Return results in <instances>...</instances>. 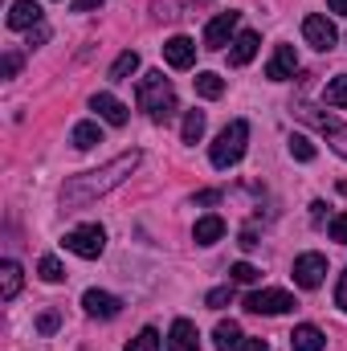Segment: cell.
<instances>
[{
	"label": "cell",
	"instance_id": "1",
	"mask_svg": "<svg viewBox=\"0 0 347 351\" xmlns=\"http://www.w3.org/2000/svg\"><path fill=\"white\" fill-rule=\"evenodd\" d=\"M139 168V152H127V156H115L110 164L94 168V172H82V176H70L66 188H62V208L66 213H78V208H90L98 196L115 192L127 176Z\"/></svg>",
	"mask_w": 347,
	"mask_h": 351
},
{
	"label": "cell",
	"instance_id": "2",
	"mask_svg": "<svg viewBox=\"0 0 347 351\" xmlns=\"http://www.w3.org/2000/svg\"><path fill=\"white\" fill-rule=\"evenodd\" d=\"M135 98H139V110H147V119H156V123H168V119H172L176 90H172V82H168L160 70H152V74H143V78H139Z\"/></svg>",
	"mask_w": 347,
	"mask_h": 351
},
{
	"label": "cell",
	"instance_id": "3",
	"mask_svg": "<svg viewBox=\"0 0 347 351\" xmlns=\"http://www.w3.org/2000/svg\"><path fill=\"white\" fill-rule=\"evenodd\" d=\"M246 143H250V123L246 119H233L221 135H217V143L208 147V160H213V168H233V164H241V156H246Z\"/></svg>",
	"mask_w": 347,
	"mask_h": 351
},
{
	"label": "cell",
	"instance_id": "4",
	"mask_svg": "<svg viewBox=\"0 0 347 351\" xmlns=\"http://www.w3.org/2000/svg\"><path fill=\"white\" fill-rule=\"evenodd\" d=\"M62 245H66L70 254L94 262V258L106 250V229H102V225H78V229H70V233L62 237Z\"/></svg>",
	"mask_w": 347,
	"mask_h": 351
},
{
	"label": "cell",
	"instance_id": "5",
	"mask_svg": "<svg viewBox=\"0 0 347 351\" xmlns=\"http://www.w3.org/2000/svg\"><path fill=\"white\" fill-rule=\"evenodd\" d=\"M298 114H302L311 127H319V131L327 135V143H331V147L347 160V127L339 123V119H331V114H323V110H315V106H307V102L298 106Z\"/></svg>",
	"mask_w": 347,
	"mask_h": 351
},
{
	"label": "cell",
	"instance_id": "6",
	"mask_svg": "<svg viewBox=\"0 0 347 351\" xmlns=\"http://www.w3.org/2000/svg\"><path fill=\"white\" fill-rule=\"evenodd\" d=\"M237 25H241V12H217L208 25H204V49H225L237 41Z\"/></svg>",
	"mask_w": 347,
	"mask_h": 351
},
{
	"label": "cell",
	"instance_id": "7",
	"mask_svg": "<svg viewBox=\"0 0 347 351\" xmlns=\"http://www.w3.org/2000/svg\"><path fill=\"white\" fill-rule=\"evenodd\" d=\"M246 311H254V315H286V311H294V298L286 290H254L246 298Z\"/></svg>",
	"mask_w": 347,
	"mask_h": 351
},
{
	"label": "cell",
	"instance_id": "8",
	"mask_svg": "<svg viewBox=\"0 0 347 351\" xmlns=\"http://www.w3.org/2000/svg\"><path fill=\"white\" fill-rule=\"evenodd\" d=\"M323 278H327V258H323V254H302V258H294V282H298L302 290L323 286Z\"/></svg>",
	"mask_w": 347,
	"mask_h": 351
},
{
	"label": "cell",
	"instance_id": "9",
	"mask_svg": "<svg viewBox=\"0 0 347 351\" xmlns=\"http://www.w3.org/2000/svg\"><path fill=\"white\" fill-rule=\"evenodd\" d=\"M302 37H307V45H315L319 53L335 49V41H339L335 25H331L327 16H307V21H302Z\"/></svg>",
	"mask_w": 347,
	"mask_h": 351
},
{
	"label": "cell",
	"instance_id": "10",
	"mask_svg": "<svg viewBox=\"0 0 347 351\" xmlns=\"http://www.w3.org/2000/svg\"><path fill=\"white\" fill-rule=\"evenodd\" d=\"M294 70H298L294 45H278L274 58H270V66H265V78H270V82H286V78H294Z\"/></svg>",
	"mask_w": 347,
	"mask_h": 351
},
{
	"label": "cell",
	"instance_id": "11",
	"mask_svg": "<svg viewBox=\"0 0 347 351\" xmlns=\"http://www.w3.org/2000/svg\"><path fill=\"white\" fill-rule=\"evenodd\" d=\"M164 62H168L172 70H188V66L196 62V41H192V37H168V41H164Z\"/></svg>",
	"mask_w": 347,
	"mask_h": 351
},
{
	"label": "cell",
	"instance_id": "12",
	"mask_svg": "<svg viewBox=\"0 0 347 351\" xmlns=\"http://www.w3.org/2000/svg\"><path fill=\"white\" fill-rule=\"evenodd\" d=\"M90 110H98V119H106L110 127H123V123H127V106H123L115 94H106V90H98V94L90 98Z\"/></svg>",
	"mask_w": 347,
	"mask_h": 351
},
{
	"label": "cell",
	"instance_id": "13",
	"mask_svg": "<svg viewBox=\"0 0 347 351\" xmlns=\"http://www.w3.org/2000/svg\"><path fill=\"white\" fill-rule=\"evenodd\" d=\"M82 306H86V315H94V319H115L123 311V302L115 294H106V290H86L82 294Z\"/></svg>",
	"mask_w": 347,
	"mask_h": 351
},
{
	"label": "cell",
	"instance_id": "14",
	"mask_svg": "<svg viewBox=\"0 0 347 351\" xmlns=\"http://www.w3.org/2000/svg\"><path fill=\"white\" fill-rule=\"evenodd\" d=\"M37 25H41V4L37 0H12L8 29H37Z\"/></svg>",
	"mask_w": 347,
	"mask_h": 351
},
{
	"label": "cell",
	"instance_id": "15",
	"mask_svg": "<svg viewBox=\"0 0 347 351\" xmlns=\"http://www.w3.org/2000/svg\"><path fill=\"white\" fill-rule=\"evenodd\" d=\"M168 351H200V335L192 319H176L172 335H168Z\"/></svg>",
	"mask_w": 347,
	"mask_h": 351
},
{
	"label": "cell",
	"instance_id": "16",
	"mask_svg": "<svg viewBox=\"0 0 347 351\" xmlns=\"http://www.w3.org/2000/svg\"><path fill=\"white\" fill-rule=\"evenodd\" d=\"M258 33L254 29H246V33H237V41H233V49H229V62L233 66H250L254 58H258Z\"/></svg>",
	"mask_w": 347,
	"mask_h": 351
},
{
	"label": "cell",
	"instance_id": "17",
	"mask_svg": "<svg viewBox=\"0 0 347 351\" xmlns=\"http://www.w3.org/2000/svg\"><path fill=\"white\" fill-rule=\"evenodd\" d=\"M290 348H294V351H323V348H327V335H323L315 323H302V327H294Z\"/></svg>",
	"mask_w": 347,
	"mask_h": 351
},
{
	"label": "cell",
	"instance_id": "18",
	"mask_svg": "<svg viewBox=\"0 0 347 351\" xmlns=\"http://www.w3.org/2000/svg\"><path fill=\"white\" fill-rule=\"evenodd\" d=\"M225 237V221L221 217H200L196 225H192V241L196 245H213V241H221Z\"/></svg>",
	"mask_w": 347,
	"mask_h": 351
},
{
	"label": "cell",
	"instance_id": "19",
	"mask_svg": "<svg viewBox=\"0 0 347 351\" xmlns=\"http://www.w3.org/2000/svg\"><path fill=\"white\" fill-rule=\"evenodd\" d=\"M21 294V265L16 262H0V298L12 302Z\"/></svg>",
	"mask_w": 347,
	"mask_h": 351
},
{
	"label": "cell",
	"instance_id": "20",
	"mask_svg": "<svg viewBox=\"0 0 347 351\" xmlns=\"http://www.w3.org/2000/svg\"><path fill=\"white\" fill-rule=\"evenodd\" d=\"M213 339H217V351H237L246 339H241V327L233 323V319H225V323H217V331H213Z\"/></svg>",
	"mask_w": 347,
	"mask_h": 351
},
{
	"label": "cell",
	"instance_id": "21",
	"mask_svg": "<svg viewBox=\"0 0 347 351\" xmlns=\"http://www.w3.org/2000/svg\"><path fill=\"white\" fill-rule=\"evenodd\" d=\"M70 143H74V147H78V152H90V147H94V143H102V131H98V123H78V127H74V131H70Z\"/></svg>",
	"mask_w": 347,
	"mask_h": 351
},
{
	"label": "cell",
	"instance_id": "22",
	"mask_svg": "<svg viewBox=\"0 0 347 351\" xmlns=\"http://www.w3.org/2000/svg\"><path fill=\"white\" fill-rule=\"evenodd\" d=\"M192 86L200 98H221L225 94V82H221V74H213V70H200L196 78H192Z\"/></svg>",
	"mask_w": 347,
	"mask_h": 351
},
{
	"label": "cell",
	"instance_id": "23",
	"mask_svg": "<svg viewBox=\"0 0 347 351\" xmlns=\"http://www.w3.org/2000/svg\"><path fill=\"white\" fill-rule=\"evenodd\" d=\"M135 70H139V53H135V49H127V53H119V58H115V66H110V82H127Z\"/></svg>",
	"mask_w": 347,
	"mask_h": 351
},
{
	"label": "cell",
	"instance_id": "24",
	"mask_svg": "<svg viewBox=\"0 0 347 351\" xmlns=\"http://www.w3.org/2000/svg\"><path fill=\"white\" fill-rule=\"evenodd\" d=\"M180 135H184V143H200V135H204V110H188Z\"/></svg>",
	"mask_w": 347,
	"mask_h": 351
},
{
	"label": "cell",
	"instance_id": "25",
	"mask_svg": "<svg viewBox=\"0 0 347 351\" xmlns=\"http://www.w3.org/2000/svg\"><path fill=\"white\" fill-rule=\"evenodd\" d=\"M127 351H160V331H156V327H143V331L127 343Z\"/></svg>",
	"mask_w": 347,
	"mask_h": 351
},
{
	"label": "cell",
	"instance_id": "26",
	"mask_svg": "<svg viewBox=\"0 0 347 351\" xmlns=\"http://www.w3.org/2000/svg\"><path fill=\"white\" fill-rule=\"evenodd\" d=\"M290 156L302 160V164H311V160H315V143H311L307 135H290Z\"/></svg>",
	"mask_w": 347,
	"mask_h": 351
},
{
	"label": "cell",
	"instance_id": "27",
	"mask_svg": "<svg viewBox=\"0 0 347 351\" xmlns=\"http://www.w3.org/2000/svg\"><path fill=\"white\" fill-rule=\"evenodd\" d=\"M323 98H327L331 106H347V74H339L335 82H327V90H323Z\"/></svg>",
	"mask_w": 347,
	"mask_h": 351
},
{
	"label": "cell",
	"instance_id": "28",
	"mask_svg": "<svg viewBox=\"0 0 347 351\" xmlns=\"http://www.w3.org/2000/svg\"><path fill=\"white\" fill-rule=\"evenodd\" d=\"M184 4H192V0H156V16L176 21V16H184ZM196 4H200V0H196Z\"/></svg>",
	"mask_w": 347,
	"mask_h": 351
},
{
	"label": "cell",
	"instance_id": "29",
	"mask_svg": "<svg viewBox=\"0 0 347 351\" xmlns=\"http://www.w3.org/2000/svg\"><path fill=\"white\" fill-rule=\"evenodd\" d=\"M37 274H41L45 282H62V278H66V269H62L58 258H41V262H37Z\"/></svg>",
	"mask_w": 347,
	"mask_h": 351
},
{
	"label": "cell",
	"instance_id": "30",
	"mask_svg": "<svg viewBox=\"0 0 347 351\" xmlns=\"http://www.w3.org/2000/svg\"><path fill=\"white\" fill-rule=\"evenodd\" d=\"M213 311H221V306H229L233 302V286H217V290H208V298H204Z\"/></svg>",
	"mask_w": 347,
	"mask_h": 351
},
{
	"label": "cell",
	"instance_id": "31",
	"mask_svg": "<svg viewBox=\"0 0 347 351\" xmlns=\"http://www.w3.org/2000/svg\"><path fill=\"white\" fill-rule=\"evenodd\" d=\"M229 278H233V282H258V269H254L250 262H237L233 269H229Z\"/></svg>",
	"mask_w": 347,
	"mask_h": 351
},
{
	"label": "cell",
	"instance_id": "32",
	"mask_svg": "<svg viewBox=\"0 0 347 351\" xmlns=\"http://www.w3.org/2000/svg\"><path fill=\"white\" fill-rule=\"evenodd\" d=\"M331 241H339V245H347V213H339V217H331Z\"/></svg>",
	"mask_w": 347,
	"mask_h": 351
},
{
	"label": "cell",
	"instance_id": "33",
	"mask_svg": "<svg viewBox=\"0 0 347 351\" xmlns=\"http://www.w3.org/2000/svg\"><path fill=\"white\" fill-rule=\"evenodd\" d=\"M58 323H62V319H58V311H45V315L37 319V331H41V335H53V331H58Z\"/></svg>",
	"mask_w": 347,
	"mask_h": 351
},
{
	"label": "cell",
	"instance_id": "34",
	"mask_svg": "<svg viewBox=\"0 0 347 351\" xmlns=\"http://www.w3.org/2000/svg\"><path fill=\"white\" fill-rule=\"evenodd\" d=\"M16 70H21V53H12V49H8V53H4V66H0V74H4V78H16Z\"/></svg>",
	"mask_w": 347,
	"mask_h": 351
},
{
	"label": "cell",
	"instance_id": "35",
	"mask_svg": "<svg viewBox=\"0 0 347 351\" xmlns=\"http://www.w3.org/2000/svg\"><path fill=\"white\" fill-rule=\"evenodd\" d=\"M335 306H339V311H347V269L339 274V286H335Z\"/></svg>",
	"mask_w": 347,
	"mask_h": 351
},
{
	"label": "cell",
	"instance_id": "36",
	"mask_svg": "<svg viewBox=\"0 0 347 351\" xmlns=\"http://www.w3.org/2000/svg\"><path fill=\"white\" fill-rule=\"evenodd\" d=\"M45 41H49V29H45V25L29 29V45H45Z\"/></svg>",
	"mask_w": 347,
	"mask_h": 351
},
{
	"label": "cell",
	"instance_id": "37",
	"mask_svg": "<svg viewBox=\"0 0 347 351\" xmlns=\"http://www.w3.org/2000/svg\"><path fill=\"white\" fill-rule=\"evenodd\" d=\"M237 351H270V343H265V339H246Z\"/></svg>",
	"mask_w": 347,
	"mask_h": 351
},
{
	"label": "cell",
	"instance_id": "38",
	"mask_svg": "<svg viewBox=\"0 0 347 351\" xmlns=\"http://www.w3.org/2000/svg\"><path fill=\"white\" fill-rule=\"evenodd\" d=\"M98 4H102V0H74L70 8H74V12H90V8H98Z\"/></svg>",
	"mask_w": 347,
	"mask_h": 351
},
{
	"label": "cell",
	"instance_id": "39",
	"mask_svg": "<svg viewBox=\"0 0 347 351\" xmlns=\"http://www.w3.org/2000/svg\"><path fill=\"white\" fill-rule=\"evenodd\" d=\"M217 200H221V192H213V188H208V192H200V196H196V204H217Z\"/></svg>",
	"mask_w": 347,
	"mask_h": 351
},
{
	"label": "cell",
	"instance_id": "40",
	"mask_svg": "<svg viewBox=\"0 0 347 351\" xmlns=\"http://www.w3.org/2000/svg\"><path fill=\"white\" fill-rule=\"evenodd\" d=\"M323 208H327V204H323V200H315V204H311V221H315V225H319V221H323Z\"/></svg>",
	"mask_w": 347,
	"mask_h": 351
},
{
	"label": "cell",
	"instance_id": "41",
	"mask_svg": "<svg viewBox=\"0 0 347 351\" xmlns=\"http://www.w3.org/2000/svg\"><path fill=\"white\" fill-rule=\"evenodd\" d=\"M327 8H331V12H339V16H347V0H327Z\"/></svg>",
	"mask_w": 347,
	"mask_h": 351
},
{
	"label": "cell",
	"instance_id": "42",
	"mask_svg": "<svg viewBox=\"0 0 347 351\" xmlns=\"http://www.w3.org/2000/svg\"><path fill=\"white\" fill-rule=\"evenodd\" d=\"M339 192H347V180H344V184H339Z\"/></svg>",
	"mask_w": 347,
	"mask_h": 351
}]
</instances>
